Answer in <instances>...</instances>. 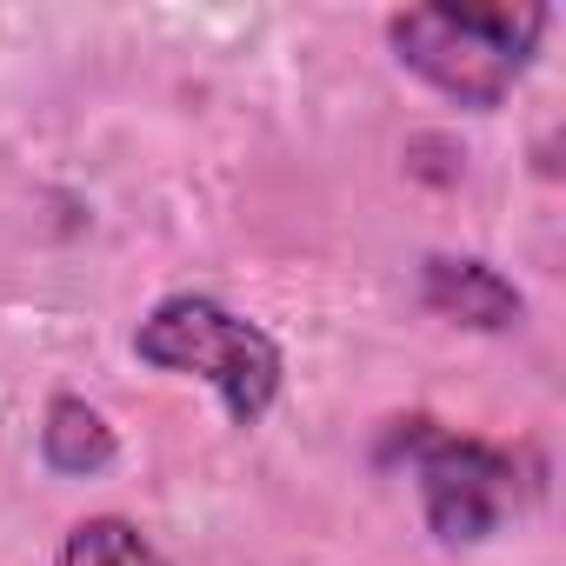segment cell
I'll return each instance as SVG.
<instances>
[{
  "mask_svg": "<svg viewBox=\"0 0 566 566\" xmlns=\"http://www.w3.org/2000/svg\"><path fill=\"white\" fill-rule=\"evenodd\" d=\"M41 460L61 480H94L120 460V440H114L101 407H87L81 394H54L48 413H41Z\"/></svg>",
  "mask_w": 566,
  "mask_h": 566,
  "instance_id": "obj_5",
  "label": "cell"
},
{
  "mask_svg": "<svg viewBox=\"0 0 566 566\" xmlns=\"http://www.w3.org/2000/svg\"><path fill=\"white\" fill-rule=\"evenodd\" d=\"M54 566H167V553L127 513H87V520L67 526Z\"/></svg>",
  "mask_w": 566,
  "mask_h": 566,
  "instance_id": "obj_6",
  "label": "cell"
},
{
  "mask_svg": "<svg viewBox=\"0 0 566 566\" xmlns=\"http://www.w3.org/2000/svg\"><path fill=\"white\" fill-rule=\"evenodd\" d=\"M420 307L473 334H513L526 321V294L493 260H473V253H433L420 266Z\"/></svg>",
  "mask_w": 566,
  "mask_h": 566,
  "instance_id": "obj_4",
  "label": "cell"
},
{
  "mask_svg": "<svg viewBox=\"0 0 566 566\" xmlns=\"http://www.w3.org/2000/svg\"><path fill=\"white\" fill-rule=\"evenodd\" d=\"M546 28H553V8H526V0H480V8H394L387 14V48L440 101L493 114L526 81Z\"/></svg>",
  "mask_w": 566,
  "mask_h": 566,
  "instance_id": "obj_2",
  "label": "cell"
},
{
  "mask_svg": "<svg viewBox=\"0 0 566 566\" xmlns=\"http://www.w3.org/2000/svg\"><path fill=\"white\" fill-rule=\"evenodd\" d=\"M380 467H407L427 533L440 546H480L493 539L533 493H539V467L520 447L460 433L433 413H400L380 427Z\"/></svg>",
  "mask_w": 566,
  "mask_h": 566,
  "instance_id": "obj_1",
  "label": "cell"
},
{
  "mask_svg": "<svg viewBox=\"0 0 566 566\" xmlns=\"http://www.w3.org/2000/svg\"><path fill=\"white\" fill-rule=\"evenodd\" d=\"M134 360L154 374H180V380H207L227 407L233 427H260L287 387V354L280 340L233 314L213 294H167L140 314L134 327Z\"/></svg>",
  "mask_w": 566,
  "mask_h": 566,
  "instance_id": "obj_3",
  "label": "cell"
}]
</instances>
